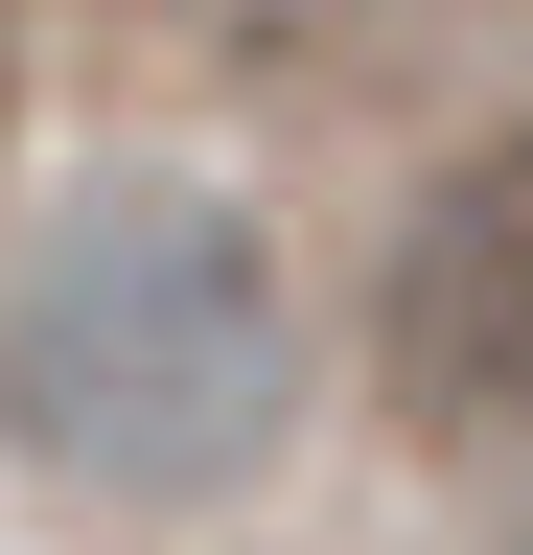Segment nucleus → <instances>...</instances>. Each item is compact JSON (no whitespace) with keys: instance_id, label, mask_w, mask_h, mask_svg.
<instances>
[{"instance_id":"obj_1","label":"nucleus","mask_w":533,"mask_h":555,"mask_svg":"<svg viewBox=\"0 0 533 555\" xmlns=\"http://www.w3.org/2000/svg\"><path fill=\"white\" fill-rule=\"evenodd\" d=\"M302 393H325V324L232 185H163V163L71 185L0 278V440L93 509H232L302 440Z\"/></svg>"},{"instance_id":"obj_2","label":"nucleus","mask_w":533,"mask_h":555,"mask_svg":"<svg viewBox=\"0 0 533 555\" xmlns=\"http://www.w3.org/2000/svg\"><path fill=\"white\" fill-rule=\"evenodd\" d=\"M371 393L418 440H533V116L464 139V163L394 208L371 255Z\"/></svg>"},{"instance_id":"obj_3","label":"nucleus","mask_w":533,"mask_h":555,"mask_svg":"<svg viewBox=\"0 0 533 555\" xmlns=\"http://www.w3.org/2000/svg\"><path fill=\"white\" fill-rule=\"evenodd\" d=\"M0 116H24V47H0Z\"/></svg>"}]
</instances>
